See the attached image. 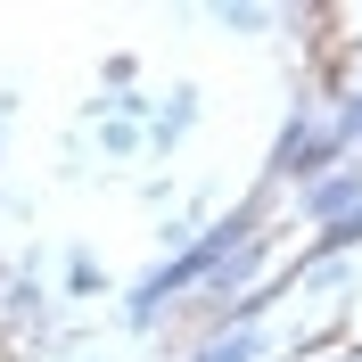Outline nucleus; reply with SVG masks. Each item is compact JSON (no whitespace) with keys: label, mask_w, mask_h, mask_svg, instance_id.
Wrapping results in <instances>:
<instances>
[{"label":"nucleus","mask_w":362,"mask_h":362,"mask_svg":"<svg viewBox=\"0 0 362 362\" xmlns=\"http://www.w3.org/2000/svg\"><path fill=\"white\" fill-rule=\"evenodd\" d=\"M329 132H338L346 157H362V83H338V90H329Z\"/></svg>","instance_id":"0eeeda50"},{"label":"nucleus","mask_w":362,"mask_h":362,"mask_svg":"<svg viewBox=\"0 0 362 362\" xmlns=\"http://www.w3.org/2000/svg\"><path fill=\"white\" fill-rule=\"evenodd\" d=\"M329 165H346L338 132H329V99L296 90V107L280 115V140H272V157H264V189H305V181H321Z\"/></svg>","instance_id":"f03ea898"},{"label":"nucleus","mask_w":362,"mask_h":362,"mask_svg":"<svg viewBox=\"0 0 362 362\" xmlns=\"http://www.w3.org/2000/svg\"><path fill=\"white\" fill-rule=\"evenodd\" d=\"M264 264H272V230H264V239H247L230 264H214V272H206V288H198V321H214L223 305L255 296V272H264Z\"/></svg>","instance_id":"20e7f679"},{"label":"nucleus","mask_w":362,"mask_h":362,"mask_svg":"<svg viewBox=\"0 0 362 362\" xmlns=\"http://www.w3.org/2000/svg\"><path fill=\"white\" fill-rule=\"evenodd\" d=\"M99 148H107V157H140V148H148V132H140V124H124V115H99Z\"/></svg>","instance_id":"1a4fd4ad"},{"label":"nucleus","mask_w":362,"mask_h":362,"mask_svg":"<svg viewBox=\"0 0 362 362\" xmlns=\"http://www.w3.org/2000/svg\"><path fill=\"white\" fill-rule=\"evenodd\" d=\"M354 206H362V157L329 165V173H321V181H305V189H296V214H305V223H313V230L346 223Z\"/></svg>","instance_id":"7ed1b4c3"},{"label":"nucleus","mask_w":362,"mask_h":362,"mask_svg":"<svg viewBox=\"0 0 362 362\" xmlns=\"http://www.w3.org/2000/svg\"><path fill=\"white\" fill-rule=\"evenodd\" d=\"M206 17L223 25V33H264V25H280V8H247V0L230 8V0H223V8H206Z\"/></svg>","instance_id":"9d476101"},{"label":"nucleus","mask_w":362,"mask_h":362,"mask_svg":"<svg viewBox=\"0 0 362 362\" xmlns=\"http://www.w3.org/2000/svg\"><path fill=\"white\" fill-rule=\"evenodd\" d=\"M189 362H264V329H214V338H198Z\"/></svg>","instance_id":"6e6552de"},{"label":"nucleus","mask_w":362,"mask_h":362,"mask_svg":"<svg viewBox=\"0 0 362 362\" xmlns=\"http://www.w3.org/2000/svg\"><path fill=\"white\" fill-rule=\"evenodd\" d=\"M264 230H272V206H264V189H255V198H239L230 214H214V223H206L181 255H165V264L140 272L132 288H124V321H132V329H157L165 313H181V305L206 288V272L230 264V255L247 247V239H264Z\"/></svg>","instance_id":"f257e3e1"},{"label":"nucleus","mask_w":362,"mask_h":362,"mask_svg":"<svg viewBox=\"0 0 362 362\" xmlns=\"http://www.w3.org/2000/svg\"><path fill=\"white\" fill-rule=\"evenodd\" d=\"M99 280H107V272H99V255H90V247H74V255H66V296H90Z\"/></svg>","instance_id":"9b49d317"},{"label":"nucleus","mask_w":362,"mask_h":362,"mask_svg":"<svg viewBox=\"0 0 362 362\" xmlns=\"http://www.w3.org/2000/svg\"><path fill=\"white\" fill-rule=\"evenodd\" d=\"M0 313L17 321V329H25V321H42V313H49V288H42V272H8V280H0Z\"/></svg>","instance_id":"423d86ee"},{"label":"nucleus","mask_w":362,"mask_h":362,"mask_svg":"<svg viewBox=\"0 0 362 362\" xmlns=\"http://www.w3.org/2000/svg\"><path fill=\"white\" fill-rule=\"evenodd\" d=\"M198 132V90L181 83V90H165V107H157V124H148V148H157V157H173L181 140Z\"/></svg>","instance_id":"39448f33"}]
</instances>
